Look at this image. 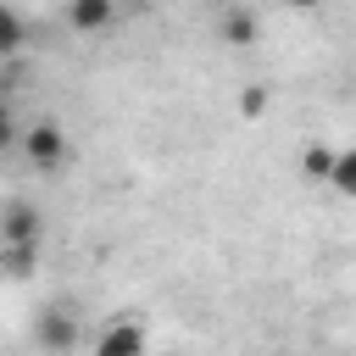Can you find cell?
<instances>
[{
    "mask_svg": "<svg viewBox=\"0 0 356 356\" xmlns=\"http://www.w3.org/2000/svg\"><path fill=\"white\" fill-rule=\"evenodd\" d=\"M17 145H22L28 167H39V172H56V167L67 161V128H61L56 117H39V122H28V128L17 134Z\"/></svg>",
    "mask_w": 356,
    "mask_h": 356,
    "instance_id": "6da1fadb",
    "label": "cell"
},
{
    "mask_svg": "<svg viewBox=\"0 0 356 356\" xmlns=\"http://www.w3.org/2000/svg\"><path fill=\"white\" fill-rule=\"evenodd\" d=\"M33 339H39L44 356H67V350L78 345V317H72L67 306H44L39 323H33Z\"/></svg>",
    "mask_w": 356,
    "mask_h": 356,
    "instance_id": "7a4b0ae2",
    "label": "cell"
},
{
    "mask_svg": "<svg viewBox=\"0 0 356 356\" xmlns=\"http://www.w3.org/2000/svg\"><path fill=\"white\" fill-rule=\"evenodd\" d=\"M39 239H44L39 206H33V200H11V206L0 211V250H11V245H39Z\"/></svg>",
    "mask_w": 356,
    "mask_h": 356,
    "instance_id": "3957f363",
    "label": "cell"
},
{
    "mask_svg": "<svg viewBox=\"0 0 356 356\" xmlns=\"http://www.w3.org/2000/svg\"><path fill=\"white\" fill-rule=\"evenodd\" d=\"M89 356H145V328H139L134 317H117V323H106V328L95 334Z\"/></svg>",
    "mask_w": 356,
    "mask_h": 356,
    "instance_id": "277c9868",
    "label": "cell"
},
{
    "mask_svg": "<svg viewBox=\"0 0 356 356\" xmlns=\"http://www.w3.org/2000/svg\"><path fill=\"white\" fill-rule=\"evenodd\" d=\"M111 22H117V6L111 0H72L67 6V28H78V33H100Z\"/></svg>",
    "mask_w": 356,
    "mask_h": 356,
    "instance_id": "5b68a950",
    "label": "cell"
},
{
    "mask_svg": "<svg viewBox=\"0 0 356 356\" xmlns=\"http://www.w3.org/2000/svg\"><path fill=\"white\" fill-rule=\"evenodd\" d=\"M217 39H222V44H256V11H250V6H222Z\"/></svg>",
    "mask_w": 356,
    "mask_h": 356,
    "instance_id": "8992f818",
    "label": "cell"
},
{
    "mask_svg": "<svg viewBox=\"0 0 356 356\" xmlns=\"http://www.w3.org/2000/svg\"><path fill=\"white\" fill-rule=\"evenodd\" d=\"M334 195H356V150H334V167H328V178H323Z\"/></svg>",
    "mask_w": 356,
    "mask_h": 356,
    "instance_id": "52a82bcc",
    "label": "cell"
},
{
    "mask_svg": "<svg viewBox=\"0 0 356 356\" xmlns=\"http://www.w3.org/2000/svg\"><path fill=\"white\" fill-rule=\"evenodd\" d=\"M22 39H28L22 11H17V6H0V56H17V50H22Z\"/></svg>",
    "mask_w": 356,
    "mask_h": 356,
    "instance_id": "ba28073f",
    "label": "cell"
},
{
    "mask_svg": "<svg viewBox=\"0 0 356 356\" xmlns=\"http://www.w3.org/2000/svg\"><path fill=\"white\" fill-rule=\"evenodd\" d=\"M267 111H273V89H267V83H245V89H239V117L256 122V117H267Z\"/></svg>",
    "mask_w": 356,
    "mask_h": 356,
    "instance_id": "9c48e42d",
    "label": "cell"
},
{
    "mask_svg": "<svg viewBox=\"0 0 356 356\" xmlns=\"http://www.w3.org/2000/svg\"><path fill=\"white\" fill-rule=\"evenodd\" d=\"M328 167H334V150H328V145H306V150H300V178H306V184H323Z\"/></svg>",
    "mask_w": 356,
    "mask_h": 356,
    "instance_id": "30bf717a",
    "label": "cell"
},
{
    "mask_svg": "<svg viewBox=\"0 0 356 356\" xmlns=\"http://www.w3.org/2000/svg\"><path fill=\"white\" fill-rule=\"evenodd\" d=\"M33 261H39V245H11V250H0V273H6V278H28Z\"/></svg>",
    "mask_w": 356,
    "mask_h": 356,
    "instance_id": "8fae6325",
    "label": "cell"
}]
</instances>
